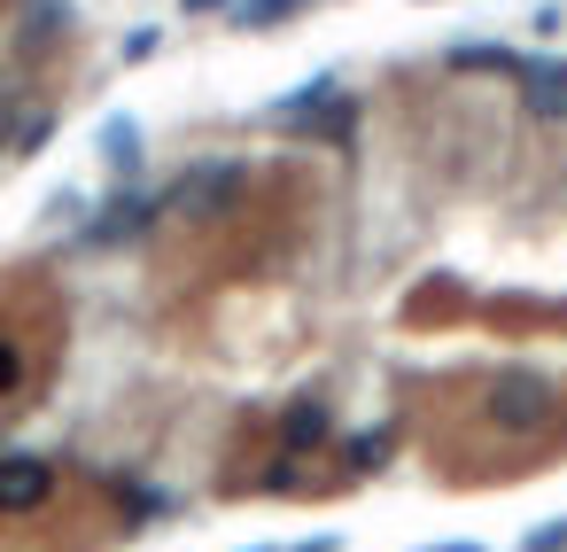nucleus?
Returning <instances> with one entry per match:
<instances>
[{"label":"nucleus","mask_w":567,"mask_h":552,"mask_svg":"<svg viewBox=\"0 0 567 552\" xmlns=\"http://www.w3.org/2000/svg\"><path fill=\"white\" fill-rule=\"evenodd\" d=\"M489 420H497L505 436L544 428V420H551V381H544V374H528V366L497 374V381H489Z\"/></svg>","instance_id":"1"},{"label":"nucleus","mask_w":567,"mask_h":552,"mask_svg":"<svg viewBox=\"0 0 567 552\" xmlns=\"http://www.w3.org/2000/svg\"><path fill=\"white\" fill-rule=\"evenodd\" d=\"M234 187H241V172H234V164H195V172L172 187V203H179V211H226V195H234Z\"/></svg>","instance_id":"2"},{"label":"nucleus","mask_w":567,"mask_h":552,"mask_svg":"<svg viewBox=\"0 0 567 552\" xmlns=\"http://www.w3.org/2000/svg\"><path fill=\"white\" fill-rule=\"evenodd\" d=\"M520 102L536 110V117H567V63H520Z\"/></svg>","instance_id":"3"},{"label":"nucleus","mask_w":567,"mask_h":552,"mask_svg":"<svg viewBox=\"0 0 567 552\" xmlns=\"http://www.w3.org/2000/svg\"><path fill=\"white\" fill-rule=\"evenodd\" d=\"M48 498V467L40 459H9L0 467V505H40Z\"/></svg>","instance_id":"4"},{"label":"nucleus","mask_w":567,"mask_h":552,"mask_svg":"<svg viewBox=\"0 0 567 552\" xmlns=\"http://www.w3.org/2000/svg\"><path fill=\"white\" fill-rule=\"evenodd\" d=\"M443 63H451V71H497V79H520L528 55H513V48H451Z\"/></svg>","instance_id":"5"},{"label":"nucleus","mask_w":567,"mask_h":552,"mask_svg":"<svg viewBox=\"0 0 567 552\" xmlns=\"http://www.w3.org/2000/svg\"><path fill=\"white\" fill-rule=\"evenodd\" d=\"M102 164H117V172L141 164V125L133 117H102Z\"/></svg>","instance_id":"6"},{"label":"nucleus","mask_w":567,"mask_h":552,"mask_svg":"<svg viewBox=\"0 0 567 552\" xmlns=\"http://www.w3.org/2000/svg\"><path fill=\"white\" fill-rule=\"evenodd\" d=\"M303 9V0H234V24L241 32H272V24H288Z\"/></svg>","instance_id":"7"},{"label":"nucleus","mask_w":567,"mask_h":552,"mask_svg":"<svg viewBox=\"0 0 567 552\" xmlns=\"http://www.w3.org/2000/svg\"><path fill=\"white\" fill-rule=\"evenodd\" d=\"M55 24H71V0H32V24H24V40H48Z\"/></svg>","instance_id":"8"},{"label":"nucleus","mask_w":567,"mask_h":552,"mask_svg":"<svg viewBox=\"0 0 567 552\" xmlns=\"http://www.w3.org/2000/svg\"><path fill=\"white\" fill-rule=\"evenodd\" d=\"M528 552H567V521H551V529H536V536H528Z\"/></svg>","instance_id":"9"},{"label":"nucleus","mask_w":567,"mask_h":552,"mask_svg":"<svg viewBox=\"0 0 567 552\" xmlns=\"http://www.w3.org/2000/svg\"><path fill=\"white\" fill-rule=\"evenodd\" d=\"M156 55V32H125V63H148Z\"/></svg>","instance_id":"10"},{"label":"nucleus","mask_w":567,"mask_h":552,"mask_svg":"<svg viewBox=\"0 0 567 552\" xmlns=\"http://www.w3.org/2000/svg\"><path fill=\"white\" fill-rule=\"evenodd\" d=\"M187 17H218V9H234V0H179Z\"/></svg>","instance_id":"11"},{"label":"nucleus","mask_w":567,"mask_h":552,"mask_svg":"<svg viewBox=\"0 0 567 552\" xmlns=\"http://www.w3.org/2000/svg\"><path fill=\"white\" fill-rule=\"evenodd\" d=\"M0 389H17V350L0 343Z\"/></svg>","instance_id":"12"},{"label":"nucleus","mask_w":567,"mask_h":552,"mask_svg":"<svg viewBox=\"0 0 567 552\" xmlns=\"http://www.w3.org/2000/svg\"><path fill=\"white\" fill-rule=\"evenodd\" d=\"M435 552H482V544H435Z\"/></svg>","instance_id":"13"},{"label":"nucleus","mask_w":567,"mask_h":552,"mask_svg":"<svg viewBox=\"0 0 567 552\" xmlns=\"http://www.w3.org/2000/svg\"><path fill=\"white\" fill-rule=\"evenodd\" d=\"M319 552H327V544H319Z\"/></svg>","instance_id":"14"}]
</instances>
